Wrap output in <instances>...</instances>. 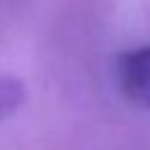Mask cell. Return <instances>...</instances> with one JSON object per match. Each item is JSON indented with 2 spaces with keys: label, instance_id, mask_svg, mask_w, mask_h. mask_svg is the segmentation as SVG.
I'll return each mask as SVG.
<instances>
[{
  "label": "cell",
  "instance_id": "obj_2",
  "mask_svg": "<svg viewBox=\"0 0 150 150\" xmlns=\"http://www.w3.org/2000/svg\"><path fill=\"white\" fill-rule=\"evenodd\" d=\"M23 101V87L14 77H0V120L12 115Z\"/></svg>",
  "mask_w": 150,
  "mask_h": 150
},
{
  "label": "cell",
  "instance_id": "obj_1",
  "mask_svg": "<svg viewBox=\"0 0 150 150\" xmlns=\"http://www.w3.org/2000/svg\"><path fill=\"white\" fill-rule=\"evenodd\" d=\"M117 73L127 98L150 110V45L122 54Z\"/></svg>",
  "mask_w": 150,
  "mask_h": 150
}]
</instances>
